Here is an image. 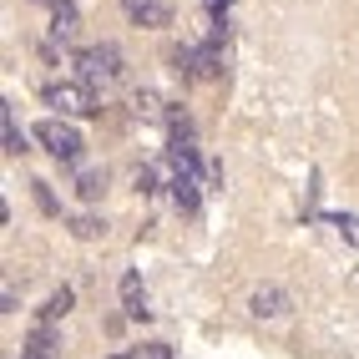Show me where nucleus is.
<instances>
[{
	"mask_svg": "<svg viewBox=\"0 0 359 359\" xmlns=\"http://www.w3.org/2000/svg\"><path fill=\"white\" fill-rule=\"evenodd\" d=\"M76 71H81V81L91 86V81H116L122 76V51H116L111 41H102V46H86V51H76Z\"/></svg>",
	"mask_w": 359,
	"mask_h": 359,
	"instance_id": "f257e3e1",
	"label": "nucleus"
},
{
	"mask_svg": "<svg viewBox=\"0 0 359 359\" xmlns=\"http://www.w3.org/2000/svg\"><path fill=\"white\" fill-rule=\"evenodd\" d=\"M36 142L46 152H51L56 162H76L81 157V132L71 127V122H61V116H46V122H36Z\"/></svg>",
	"mask_w": 359,
	"mask_h": 359,
	"instance_id": "f03ea898",
	"label": "nucleus"
},
{
	"mask_svg": "<svg viewBox=\"0 0 359 359\" xmlns=\"http://www.w3.org/2000/svg\"><path fill=\"white\" fill-rule=\"evenodd\" d=\"M46 102L61 107L66 116H91L97 111V91H91L86 81H51L46 86Z\"/></svg>",
	"mask_w": 359,
	"mask_h": 359,
	"instance_id": "7ed1b4c3",
	"label": "nucleus"
},
{
	"mask_svg": "<svg viewBox=\"0 0 359 359\" xmlns=\"http://www.w3.org/2000/svg\"><path fill=\"white\" fill-rule=\"evenodd\" d=\"M122 11H127L132 26H152V31L172 20V6H167V0H122Z\"/></svg>",
	"mask_w": 359,
	"mask_h": 359,
	"instance_id": "20e7f679",
	"label": "nucleus"
},
{
	"mask_svg": "<svg viewBox=\"0 0 359 359\" xmlns=\"http://www.w3.org/2000/svg\"><path fill=\"white\" fill-rule=\"evenodd\" d=\"M76 31H81L76 0H56V6H51V36L56 41H76Z\"/></svg>",
	"mask_w": 359,
	"mask_h": 359,
	"instance_id": "39448f33",
	"label": "nucleus"
},
{
	"mask_svg": "<svg viewBox=\"0 0 359 359\" xmlns=\"http://www.w3.org/2000/svg\"><path fill=\"white\" fill-rule=\"evenodd\" d=\"M56 329L51 324H36L31 329V339H26V349H20V359H56Z\"/></svg>",
	"mask_w": 359,
	"mask_h": 359,
	"instance_id": "423d86ee",
	"label": "nucleus"
},
{
	"mask_svg": "<svg viewBox=\"0 0 359 359\" xmlns=\"http://www.w3.org/2000/svg\"><path fill=\"white\" fill-rule=\"evenodd\" d=\"M248 309H253V314H258V319H278V314H283V309H289V299H283L278 289H258V294L248 299Z\"/></svg>",
	"mask_w": 359,
	"mask_h": 359,
	"instance_id": "0eeeda50",
	"label": "nucleus"
},
{
	"mask_svg": "<svg viewBox=\"0 0 359 359\" xmlns=\"http://www.w3.org/2000/svg\"><path fill=\"white\" fill-rule=\"evenodd\" d=\"M122 304L132 319H147V294H142V278L137 273H122Z\"/></svg>",
	"mask_w": 359,
	"mask_h": 359,
	"instance_id": "6e6552de",
	"label": "nucleus"
},
{
	"mask_svg": "<svg viewBox=\"0 0 359 359\" xmlns=\"http://www.w3.org/2000/svg\"><path fill=\"white\" fill-rule=\"evenodd\" d=\"M71 304H76V294H71V289H56L51 299H46V309H41V324H56V319H66V314H71Z\"/></svg>",
	"mask_w": 359,
	"mask_h": 359,
	"instance_id": "1a4fd4ad",
	"label": "nucleus"
},
{
	"mask_svg": "<svg viewBox=\"0 0 359 359\" xmlns=\"http://www.w3.org/2000/svg\"><path fill=\"white\" fill-rule=\"evenodd\" d=\"M172 203L182 212H198V182L193 177H172Z\"/></svg>",
	"mask_w": 359,
	"mask_h": 359,
	"instance_id": "9d476101",
	"label": "nucleus"
},
{
	"mask_svg": "<svg viewBox=\"0 0 359 359\" xmlns=\"http://www.w3.org/2000/svg\"><path fill=\"white\" fill-rule=\"evenodd\" d=\"M0 116H6V152H26V132L15 127V111H11V102H6V111H0Z\"/></svg>",
	"mask_w": 359,
	"mask_h": 359,
	"instance_id": "9b49d317",
	"label": "nucleus"
},
{
	"mask_svg": "<svg viewBox=\"0 0 359 359\" xmlns=\"http://www.w3.org/2000/svg\"><path fill=\"white\" fill-rule=\"evenodd\" d=\"M102 187H107V172H81L76 177V193L81 198H102Z\"/></svg>",
	"mask_w": 359,
	"mask_h": 359,
	"instance_id": "f8f14e48",
	"label": "nucleus"
},
{
	"mask_svg": "<svg viewBox=\"0 0 359 359\" xmlns=\"http://www.w3.org/2000/svg\"><path fill=\"white\" fill-rule=\"evenodd\" d=\"M71 233L76 238H97V233H107V223L102 218H71Z\"/></svg>",
	"mask_w": 359,
	"mask_h": 359,
	"instance_id": "ddd939ff",
	"label": "nucleus"
},
{
	"mask_svg": "<svg viewBox=\"0 0 359 359\" xmlns=\"http://www.w3.org/2000/svg\"><path fill=\"white\" fill-rule=\"evenodd\" d=\"M132 359H172V349H167V344H142Z\"/></svg>",
	"mask_w": 359,
	"mask_h": 359,
	"instance_id": "4468645a",
	"label": "nucleus"
},
{
	"mask_svg": "<svg viewBox=\"0 0 359 359\" xmlns=\"http://www.w3.org/2000/svg\"><path fill=\"white\" fill-rule=\"evenodd\" d=\"M137 193H157V172H152V167H142V172H137Z\"/></svg>",
	"mask_w": 359,
	"mask_h": 359,
	"instance_id": "2eb2a0df",
	"label": "nucleus"
},
{
	"mask_svg": "<svg viewBox=\"0 0 359 359\" xmlns=\"http://www.w3.org/2000/svg\"><path fill=\"white\" fill-rule=\"evenodd\" d=\"M111 359H132V354H111Z\"/></svg>",
	"mask_w": 359,
	"mask_h": 359,
	"instance_id": "dca6fc26",
	"label": "nucleus"
},
{
	"mask_svg": "<svg viewBox=\"0 0 359 359\" xmlns=\"http://www.w3.org/2000/svg\"><path fill=\"white\" fill-rule=\"evenodd\" d=\"M46 6H56V0H46Z\"/></svg>",
	"mask_w": 359,
	"mask_h": 359,
	"instance_id": "f3484780",
	"label": "nucleus"
}]
</instances>
